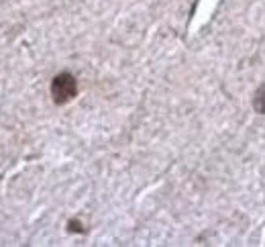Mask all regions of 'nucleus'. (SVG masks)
<instances>
[{"label":"nucleus","mask_w":265,"mask_h":247,"mask_svg":"<svg viewBox=\"0 0 265 247\" xmlns=\"http://www.w3.org/2000/svg\"><path fill=\"white\" fill-rule=\"evenodd\" d=\"M68 225H70V231L72 233H86V229H82V225L78 221H70Z\"/></svg>","instance_id":"nucleus-3"},{"label":"nucleus","mask_w":265,"mask_h":247,"mask_svg":"<svg viewBox=\"0 0 265 247\" xmlns=\"http://www.w3.org/2000/svg\"><path fill=\"white\" fill-rule=\"evenodd\" d=\"M253 108L259 114H265V84H261L253 96Z\"/></svg>","instance_id":"nucleus-2"},{"label":"nucleus","mask_w":265,"mask_h":247,"mask_svg":"<svg viewBox=\"0 0 265 247\" xmlns=\"http://www.w3.org/2000/svg\"><path fill=\"white\" fill-rule=\"evenodd\" d=\"M78 96V82L72 74L68 72H61L53 78L51 82V98H53V102L63 106V104H68L70 100H74V98Z\"/></svg>","instance_id":"nucleus-1"}]
</instances>
